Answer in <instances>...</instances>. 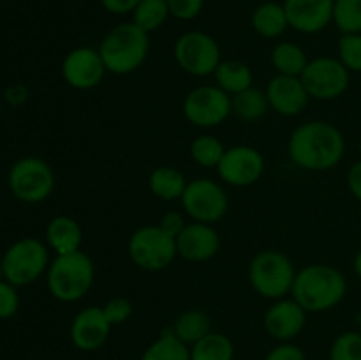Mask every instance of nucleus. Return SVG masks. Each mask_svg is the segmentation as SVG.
Here are the masks:
<instances>
[{"label": "nucleus", "instance_id": "nucleus-17", "mask_svg": "<svg viewBox=\"0 0 361 360\" xmlns=\"http://www.w3.org/2000/svg\"><path fill=\"white\" fill-rule=\"evenodd\" d=\"M267 97L270 108L286 116L300 115L307 108L309 102V92L303 87L300 76H286L277 74L268 83Z\"/></svg>", "mask_w": 361, "mask_h": 360}, {"label": "nucleus", "instance_id": "nucleus-42", "mask_svg": "<svg viewBox=\"0 0 361 360\" xmlns=\"http://www.w3.org/2000/svg\"><path fill=\"white\" fill-rule=\"evenodd\" d=\"M4 277V272H2V260H0V279Z\"/></svg>", "mask_w": 361, "mask_h": 360}, {"label": "nucleus", "instance_id": "nucleus-13", "mask_svg": "<svg viewBox=\"0 0 361 360\" xmlns=\"http://www.w3.org/2000/svg\"><path fill=\"white\" fill-rule=\"evenodd\" d=\"M219 176L235 187H247L257 182L264 172V159L256 148L240 145L228 148L217 166Z\"/></svg>", "mask_w": 361, "mask_h": 360}, {"label": "nucleus", "instance_id": "nucleus-12", "mask_svg": "<svg viewBox=\"0 0 361 360\" xmlns=\"http://www.w3.org/2000/svg\"><path fill=\"white\" fill-rule=\"evenodd\" d=\"M183 113L197 127L219 126L231 113V99L222 88L203 85L187 94Z\"/></svg>", "mask_w": 361, "mask_h": 360}, {"label": "nucleus", "instance_id": "nucleus-33", "mask_svg": "<svg viewBox=\"0 0 361 360\" xmlns=\"http://www.w3.org/2000/svg\"><path fill=\"white\" fill-rule=\"evenodd\" d=\"M341 62L348 71L361 73V34H344L338 42Z\"/></svg>", "mask_w": 361, "mask_h": 360}, {"label": "nucleus", "instance_id": "nucleus-18", "mask_svg": "<svg viewBox=\"0 0 361 360\" xmlns=\"http://www.w3.org/2000/svg\"><path fill=\"white\" fill-rule=\"evenodd\" d=\"M109 330H111V323L104 316L102 307H87L74 318L71 325V339L76 348L92 352L104 344Z\"/></svg>", "mask_w": 361, "mask_h": 360}, {"label": "nucleus", "instance_id": "nucleus-36", "mask_svg": "<svg viewBox=\"0 0 361 360\" xmlns=\"http://www.w3.org/2000/svg\"><path fill=\"white\" fill-rule=\"evenodd\" d=\"M18 307H20V299L14 284H11L9 281H0V318L14 316Z\"/></svg>", "mask_w": 361, "mask_h": 360}, {"label": "nucleus", "instance_id": "nucleus-20", "mask_svg": "<svg viewBox=\"0 0 361 360\" xmlns=\"http://www.w3.org/2000/svg\"><path fill=\"white\" fill-rule=\"evenodd\" d=\"M46 236H48V244L51 246V249L56 251V254L80 251L81 242H83L81 226L67 215L53 217L46 228Z\"/></svg>", "mask_w": 361, "mask_h": 360}, {"label": "nucleus", "instance_id": "nucleus-2", "mask_svg": "<svg viewBox=\"0 0 361 360\" xmlns=\"http://www.w3.org/2000/svg\"><path fill=\"white\" fill-rule=\"evenodd\" d=\"M348 282L344 275L330 265H309L296 274L293 299L307 313H321L337 306L345 295Z\"/></svg>", "mask_w": 361, "mask_h": 360}, {"label": "nucleus", "instance_id": "nucleus-35", "mask_svg": "<svg viewBox=\"0 0 361 360\" xmlns=\"http://www.w3.org/2000/svg\"><path fill=\"white\" fill-rule=\"evenodd\" d=\"M169 14L178 20H194L203 9V0H168Z\"/></svg>", "mask_w": 361, "mask_h": 360}, {"label": "nucleus", "instance_id": "nucleus-28", "mask_svg": "<svg viewBox=\"0 0 361 360\" xmlns=\"http://www.w3.org/2000/svg\"><path fill=\"white\" fill-rule=\"evenodd\" d=\"M190 360H233V344L226 335L210 332L194 342Z\"/></svg>", "mask_w": 361, "mask_h": 360}, {"label": "nucleus", "instance_id": "nucleus-21", "mask_svg": "<svg viewBox=\"0 0 361 360\" xmlns=\"http://www.w3.org/2000/svg\"><path fill=\"white\" fill-rule=\"evenodd\" d=\"M252 27L259 35L267 39L279 37L289 27L284 6L277 2L261 4L252 14Z\"/></svg>", "mask_w": 361, "mask_h": 360}, {"label": "nucleus", "instance_id": "nucleus-29", "mask_svg": "<svg viewBox=\"0 0 361 360\" xmlns=\"http://www.w3.org/2000/svg\"><path fill=\"white\" fill-rule=\"evenodd\" d=\"M133 23L143 28L145 32H152L168 20V0H141L136 9L133 11Z\"/></svg>", "mask_w": 361, "mask_h": 360}, {"label": "nucleus", "instance_id": "nucleus-44", "mask_svg": "<svg viewBox=\"0 0 361 360\" xmlns=\"http://www.w3.org/2000/svg\"><path fill=\"white\" fill-rule=\"evenodd\" d=\"M360 152H361V141H360Z\"/></svg>", "mask_w": 361, "mask_h": 360}, {"label": "nucleus", "instance_id": "nucleus-43", "mask_svg": "<svg viewBox=\"0 0 361 360\" xmlns=\"http://www.w3.org/2000/svg\"><path fill=\"white\" fill-rule=\"evenodd\" d=\"M358 323H360V334H361V314L358 316Z\"/></svg>", "mask_w": 361, "mask_h": 360}, {"label": "nucleus", "instance_id": "nucleus-41", "mask_svg": "<svg viewBox=\"0 0 361 360\" xmlns=\"http://www.w3.org/2000/svg\"><path fill=\"white\" fill-rule=\"evenodd\" d=\"M355 272H356V275L361 279V251L356 254V258H355Z\"/></svg>", "mask_w": 361, "mask_h": 360}, {"label": "nucleus", "instance_id": "nucleus-27", "mask_svg": "<svg viewBox=\"0 0 361 360\" xmlns=\"http://www.w3.org/2000/svg\"><path fill=\"white\" fill-rule=\"evenodd\" d=\"M141 360H190L185 342L180 341L173 330L162 332L161 337L145 352Z\"/></svg>", "mask_w": 361, "mask_h": 360}, {"label": "nucleus", "instance_id": "nucleus-7", "mask_svg": "<svg viewBox=\"0 0 361 360\" xmlns=\"http://www.w3.org/2000/svg\"><path fill=\"white\" fill-rule=\"evenodd\" d=\"M48 267V249L37 239H23L6 251L2 258L4 277L14 286L34 282Z\"/></svg>", "mask_w": 361, "mask_h": 360}, {"label": "nucleus", "instance_id": "nucleus-3", "mask_svg": "<svg viewBox=\"0 0 361 360\" xmlns=\"http://www.w3.org/2000/svg\"><path fill=\"white\" fill-rule=\"evenodd\" d=\"M148 48V32L136 23H122L102 39L99 53L106 71H111L113 74H129L145 62Z\"/></svg>", "mask_w": 361, "mask_h": 360}, {"label": "nucleus", "instance_id": "nucleus-23", "mask_svg": "<svg viewBox=\"0 0 361 360\" xmlns=\"http://www.w3.org/2000/svg\"><path fill=\"white\" fill-rule=\"evenodd\" d=\"M148 184H150L152 193L164 201H173L182 198L187 187L183 173L180 169L173 168V166H161V168L154 169Z\"/></svg>", "mask_w": 361, "mask_h": 360}, {"label": "nucleus", "instance_id": "nucleus-39", "mask_svg": "<svg viewBox=\"0 0 361 360\" xmlns=\"http://www.w3.org/2000/svg\"><path fill=\"white\" fill-rule=\"evenodd\" d=\"M140 2L141 0H101L102 7L113 14L130 13V11L136 9Z\"/></svg>", "mask_w": 361, "mask_h": 360}, {"label": "nucleus", "instance_id": "nucleus-9", "mask_svg": "<svg viewBox=\"0 0 361 360\" xmlns=\"http://www.w3.org/2000/svg\"><path fill=\"white\" fill-rule=\"evenodd\" d=\"M175 59L185 73L208 76L221 64V49L215 39L204 32H187L175 44Z\"/></svg>", "mask_w": 361, "mask_h": 360}, {"label": "nucleus", "instance_id": "nucleus-22", "mask_svg": "<svg viewBox=\"0 0 361 360\" xmlns=\"http://www.w3.org/2000/svg\"><path fill=\"white\" fill-rule=\"evenodd\" d=\"M214 74L215 80H217V87L222 88L226 94L236 95L252 87V71L247 64L240 62V60L221 62Z\"/></svg>", "mask_w": 361, "mask_h": 360}, {"label": "nucleus", "instance_id": "nucleus-40", "mask_svg": "<svg viewBox=\"0 0 361 360\" xmlns=\"http://www.w3.org/2000/svg\"><path fill=\"white\" fill-rule=\"evenodd\" d=\"M348 184L351 193L361 201V161L356 162V164L349 169Z\"/></svg>", "mask_w": 361, "mask_h": 360}, {"label": "nucleus", "instance_id": "nucleus-16", "mask_svg": "<svg viewBox=\"0 0 361 360\" xmlns=\"http://www.w3.org/2000/svg\"><path fill=\"white\" fill-rule=\"evenodd\" d=\"M221 247L219 233L207 222H192L187 224L176 236V249L182 258L194 263L208 261L217 254Z\"/></svg>", "mask_w": 361, "mask_h": 360}, {"label": "nucleus", "instance_id": "nucleus-14", "mask_svg": "<svg viewBox=\"0 0 361 360\" xmlns=\"http://www.w3.org/2000/svg\"><path fill=\"white\" fill-rule=\"evenodd\" d=\"M106 73V66L99 49L76 48L67 53L62 64V76L71 87L78 90H88L101 83Z\"/></svg>", "mask_w": 361, "mask_h": 360}, {"label": "nucleus", "instance_id": "nucleus-5", "mask_svg": "<svg viewBox=\"0 0 361 360\" xmlns=\"http://www.w3.org/2000/svg\"><path fill=\"white\" fill-rule=\"evenodd\" d=\"M296 272L291 260L279 251H261L249 268L252 288L267 299H282L293 289Z\"/></svg>", "mask_w": 361, "mask_h": 360}, {"label": "nucleus", "instance_id": "nucleus-1", "mask_svg": "<svg viewBox=\"0 0 361 360\" xmlns=\"http://www.w3.org/2000/svg\"><path fill=\"white\" fill-rule=\"evenodd\" d=\"M344 136L335 126L312 120L296 127L289 140V155L300 168L324 172L341 162L344 155Z\"/></svg>", "mask_w": 361, "mask_h": 360}, {"label": "nucleus", "instance_id": "nucleus-8", "mask_svg": "<svg viewBox=\"0 0 361 360\" xmlns=\"http://www.w3.org/2000/svg\"><path fill=\"white\" fill-rule=\"evenodd\" d=\"M9 187L18 200L39 203L51 194L55 175L42 159L25 157L11 168Z\"/></svg>", "mask_w": 361, "mask_h": 360}, {"label": "nucleus", "instance_id": "nucleus-32", "mask_svg": "<svg viewBox=\"0 0 361 360\" xmlns=\"http://www.w3.org/2000/svg\"><path fill=\"white\" fill-rule=\"evenodd\" d=\"M330 360H361V334L345 332L334 342Z\"/></svg>", "mask_w": 361, "mask_h": 360}, {"label": "nucleus", "instance_id": "nucleus-25", "mask_svg": "<svg viewBox=\"0 0 361 360\" xmlns=\"http://www.w3.org/2000/svg\"><path fill=\"white\" fill-rule=\"evenodd\" d=\"M271 64L277 69L279 74H286V76H302L305 71L309 59H307L305 52L300 48L298 44L293 42H281L271 52Z\"/></svg>", "mask_w": 361, "mask_h": 360}, {"label": "nucleus", "instance_id": "nucleus-11", "mask_svg": "<svg viewBox=\"0 0 361 360\" xmlns=\"http://www.w3.org/2000/svg\"><path fill=\"white\" fill-rule=\"evenodd\" d=\"M183 208L196 222H217L228 210V196L217 182L197 179L187 184L182 196Z\"/></svg>", "mask_w": 361, "mask_h": 360}, {"label": "nucleus", "instance_id": "nucleus-38", "mask_svg": "<svg viewBox=\"0 0 361 360\" xmlns=\"http://www.w3.org/2000/svg\"><path fill=\"white\" fill-rule=\"evenodd\" d=\"M267 360H305V355L300 348L293 344H281L268 353Z\"/></svg>", "mask_w": 361, "mask_h": 360}, {"label": "nucleus", "instance_id": "nucleus-10", "mask_svg": "<svg viewBox=\"0 0 361 360\" xmlns=\"http://www.w3.org/2000/svg\"><path fill=\"white\" fill-rule=\"evenodd\" d=\"M300 80L310 97L328 101L342 95L349 87V71L341 60L321 56L307 64Z\"/></svg>", "mask_w": 361, "mask_h": 360}, {"label": "nucleus", "instance_id": "nucleus-24", "mask_svg": "<svg viewBox=\"0 0 361 360\" xmlns=\"http://www.w3.org/2000/svg\"><path fill=\"white\" fill-rule=\"evenodd\" d=\"M268 108H270V102H268L267 94L259 88L250 87L231 99V113L245 122H256L263 119Z\"/></svg>", "mask_w": 361, "mask_h": 360}, {"label": "nucleus", "instance_id": "nucleus-6", "mask_svg": "<svg viewBox=\"0 0 361 360\" xmlns=\"http://www.w3.org/2000/svg\"><path fill=\"white\" fill-rule=\"evenodd\" d=\"M129 254L130 260L143 270H162L178 254L176 239L168 235L161 226H143L130 236Z\"/></svg>", "mask_w": 361, "mask_h": 360}, {"label": "nucleus", "instance_id": "nucleus-19", "mask_svg": "<svg viewBox=\"0 0 361 360\" xmlns=\"http://www.w3.org/2000/svg\"><path fill=\"white\" fill-rule=\"evenodd\" d=\"M307 311L293 300H279L277 304L268 309L264 316V327L267 332L275 339H291L302 332L305 327Z\"/></svg>", "mask_w": 361, "mask_h": 360}, {"label": "nucleus", "instance_id": "nucleus-30", "mask_svg": "<svg viewBox=\"0 0 361 360\" xmlns=\"http://www.w3.org/2000/svg\"><path fill=\"white\" fill-rule=\"evenodd\" d=\"M224 152V145L215 136H208V134L196 138L190 145V155L203 168H217Z\"/></svg>", "mask_w": 361, "mask_h": 360}, {"label": "nucleus", "instance_id": "nucleus-31", "mask_svg": "<svg viewBox=\"0 0 361 360\" xmlns=\"http://www.w3.org/2000/svg\"><path fill=\"white\" fill-rule=\"evenodd\" d=\"M334 21L342 34H361V0H335Z\"/></svg>", "mask_w": 361, "mask_h": 360}, {"label": "nucleus", "instance_id": "nucleus-34", "mask_svg": "<svg viewBox=\"0 0 361 360\" xmlns=\"http://www.w3.org/2000/svg\"><path fill=\"white\" fill-rule=\"evenodd\" d=\"M104 311V316L108 318V321L113 325H120L123 321H127L133 314V306L127 299H111L109 302H106V306L102 307Z\"/></svg>", "mask_w": 361, "mask_h": 360}, {"label": "nucleus", "instance_id": "nucleus-15", "mask_svg": "<svg viewBox=\"0 0 361 360\" xmlns=\"http://www.w3.org/2000/svg\"><path fill=\"white\" fill-rule=\"evenodd\" d=\"M335 0H286L289 27L303 34H316L334 20Z\"/></svg>", "mask_w": 361, "mask_h": 360}, {"label": "nucleus", "instance_id": "nucleus-4", "mask_svg": "<svg viewBox=\"0 0 361 360\" xmlns=\"http://www.w3.org/2000/svg\"><path fill=\"white\" fill-rule=\"evenodd\" d=\"M94 277V263L83 251L56 254L48 270L49 293L60 302H76L87 295Z\"/></svg>", "mask_w": 361, "mask_h": 360}, {"label": "nucleus", "instance_id": "nucleus-26", "mask_svg": "<svg viewBox=\"0 0 361 360\" xmlns=\"http://www.w3.org/2000/svg\"><path fill=\"white\" fill-rule=\"evenodd\" d=\"M210 316L203 311L190 309L180 314L175 321V332L176 337L183 342H197L203 339L204 335L210 334Z\"/></svg>", "mask_w": 361, "mask_h": 360}, {"label": "nucleus", "instance_id": "nucleus-37", "mask_svg": "<svg viewBox=\"0 0 361 360\" xmlns=\"http://www.w3.org/2000/svg\"><path fill=\"white\" fill-rule=\"evenodd\" d=\"M161 226L162 229H164L166 233H168V235H171V236H178L180 233H182V229L185 228V221H183V217H182V214H178V212H168V214L166 215H162V219H161Z\"/></svg>", "mask_w": 361, "mask_h": 360}]
</instances>
